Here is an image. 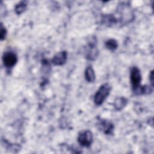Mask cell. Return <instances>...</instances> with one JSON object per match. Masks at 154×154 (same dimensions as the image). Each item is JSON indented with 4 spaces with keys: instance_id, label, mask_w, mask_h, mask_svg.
<instances>
[{
    "instance_id": "obj_1",
    "label": "cell",
    "mask_w": 154,
    "mask_h": 154,
    "mask_svg": "<svg viewBox=\"0 0 154 154\" xmlns=\"http://www.w3.org/2000/svg\"><path fill=\"white\" fill-rule=\"evenodd\" d=\"M111 90V86L108 83L102 85L97 90L94 96V102L96 105H102L108 96Z\"/></svg>"
},
{
    "instance_id": "obj_2",
    "label": "cell",
    "mask_w": 154,
    "mask_h": 154,
    "mask_svg": "<svg viewBox=\"0 0 154 154\" xmlns=\"http://www.w3.org/2000/svg\"><path fill=\"white\" fill-rule=\"evenodd\" d=\"M131 83L132 90H134L141 85V75L140 69L137 67H132L130 72Z\"/></svg>"
},
{
    "instance_id": "obj_3",
    "label": "cell",
    "mask_w": 154,
    "mask_h": 154,
    "mask_svg": "<svg viewBox=\"0 0 154 154\" xmlns=\"http://www.w3.org/2000/svg\"><path fill=\"white\" fill-rule=\"evenodd\" d=\"M78 141L82 146H90L93 141L92 132L89 130H85L80 132L78 137Z\"/></svg>"
},
{
    "instance_id": "obj_4",
    "label": "cell",
    "mask_w": 154,
    "mask_h": 154,
    "mask_svg": "<svg viewBox=\"0 0 154 154\" xmlns=\"http://www.w3.org/2000/svg\"><path fill=\"white\" fill-rule=\"evenodd\" d=\"M4 65L7 68H12L17 61V57L13 52H7L4 54L2 57Z\"/></svg>"
},
{
    "instance_id": "obj_5",
    "label": "cell",
    "mask_w": 154,
    "mask_h": 154,
    "mask_svg": "<svg viewBox=\"0 0 154 154\" xmlns=\"http://www.w3.org/2000/svg\"><path fill=\"white\" fill-rule=\"evenodd\" d=\"M97 126L100 131L106 135L112 134L114 131L113 124L111 122L106 120H99L97 123Z\"/></svg>"
},
{
    "instance_id": "obj_6",
    "label": "cell",
    "mask_w": 154,
    "mask_h": 154,
    "mask_svg": "<svg viewBox=\"0 0 154 154\" xmlns=\"http://www.w3.org/2000/svg\"><path fill=\"white\" fill-rule=\"evenodd\" d=\"M98 50L95 45V42H90L85 50V57L89 60H94L98 55Z\"/></svg>"
},
{
    "instance_id": "obj_7",
    "label": "cell",
    "mask_w": 154,
    "mask_h": 154,
    "mask_svg": "<svg viewBox=\"0 0 154 154\" xmlns=\"http://www.w3.org/2000/svg\"><path fill=\"white\" fill-rule=\"evenodd\" d=\"M67 54L66 51H63L57 53L52 59V63L55 66H62L67 61Z\"/></svg>"
},
{
    "instance_id": "obj_8",
    "label": "cell",
    "mask_w": 154,
    "mask_h": 154,
    "mask_svg": "<svg viewBox=\"0 0 154 154\" xmlns=\"http://www.w3.org/2000/svg\"><path fill=\"white\" fill-rule=\"evenodd\" d=\"M153 86L152 85H140L133 91L134 93L138 95L141 94H150L153 92Z\"/></svg>"
},
{
    "instance_id": "obj_9",
    "label": "cell",
    "mask_w": 154,
    "mask_h": 154,
    "mask_svg": "<svg viewBox=\"0 0 154 154\" xmlns=\"http://www.w3.org/2000/svg\"><path fill=\"white\" fill-rule=\"evenodd\" d=\"M85 78L88 82H93L96 79V75L92 66H88L85 70Z\"/></svg>"
},
{
    "instance_id": "obj_10",
    "label": "cell",
    "mask_w": 154,
    "mask_h": 154,
    "mask_svg": "<svg viewBox=\"0 0 154 154\" xmlns=\"http://www.w3.org/2000/svg\"><path fill=\"white\" fill-rule=\"evenodd\" d=\"M127 99L123 97H117L115 99L114 102V109L117 111H120L125 108L127 104Z\"/></svg>"
},
{
    "instance_id": "obj_11",
    "label": "cell",
    "mask_w": 154,
    "mask_h": 154,
    "mask_svg": "<svg viewBox=\"0 0 154 154\" xmlns=\"http://www.w3.org/2000/svg\"><path fill=\"white\" fill-rule=\"evenodd\" d=\"M27 6V1H22L16 4L14 8L15 12L17 14H20L22 13L26 8Z\"/></svg>"
},
{
    "instance_id": "obj_12",
    "label": "cell",
    "mask_w": 154,
    "mask_h": 154,
    "mask_svg": "<svg viewBox=\"0 0 154 154\" xmlns=\"http://www.w3.org/2000/svg\"><path fill=\"white\" fill-rule=\"evenodd\" d=\"M105 46L108 49L113 51L117 48L118 43H117V40H116L115 39H113V38L109 39L108 40H107L106 42Z\"/></svg>"
},
{
    "instance_id": "obj_13",
    "label": "cell",
    "mask_w": 154,
    "mask_h": 154,
    "mask_svg": "<svg viewBox=\"0 0 154 154\" xmlns=\"http://www.w3.org/2000/svg\"><path fill=\"white\" fill-rule=\"evenodd\" d=\"M7 34V31L5 28L3 26L2 23L1 25V31H0V38L1 40H3L6 36Z\"/></svg>"
},
{
    "instance_id": "obj_14",
    "label": "cell",
    "mask_w": 154,
    "mask_h": 154,
    "mask_svg": "<svg viewBox=\"0 0 154 154\" xmlns=\"http://www.w3.org/2000/svg\"><path fill=\"white\" fill-rule=\"evenodd\" d=\"M149 79H150V82H151V85L153 86V70H152L151 72H150V74L149 75Z\"/></svg>"
}]
</instances>
